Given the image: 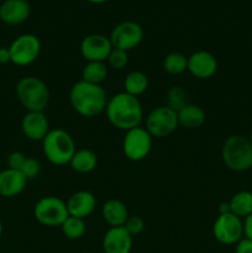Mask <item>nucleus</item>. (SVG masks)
Masks as SVG:
<instances>
[{
    "label": "nucleus",
    "mask_w": 252,
    "mask_h": 253,
    "mask_svg": "<svg viewBox=\"0 0 252 253\" xmlns=\"http://www.w3.org/2000/svg\"><path fill=\"white\" fill-rule=\"evenodd\" d=\"M106 119L115 128L128 131L138 127L142 123L143 109L136 96L121 91L109 98L105 109Z\"/></svg>",
    "instance_id": "1"
},
{
    "label": "nucleus",
    "mask_w": 252,
    "mask_h": 253,
    "mask_svg": "<svg viewBox=\"0 0 252 253\" xmlns=\"http://www.w3.org/2000/svg\"><path fill=\"white\" fill-rule=\"evenodd\" d=\"M108 94L100 84L78 81L69 90V103L78 115L94 118L105 113L108 105Z\"/></svg>",
    "instance_id": "2"
},
{
    "label": "nucleus",
    "mask_w": 252,
    "mask_h": 253,
    "mask_svg": "<svg viewBox=\"0 0 252 253\" xmlns=\"http://www.w3.org/2000/svg\"><path fill=\"white\" fill-rule=\"evenodd\" d=\"M15 91L19 103L27 111H44L51 100L48 85L35 76L22 77L16 83Z\"/></svg>",
    "instance_id": "3"
},
{
    "label": "nucleus",
    "mask_w": 252,
    "mask_h": 253,
    "mask_svg": "<svg viewBox=\"0 0 252 253\" xmlns=\"http://www.w3.org/2000/svg\"><path fill=\"white\" fill-rule=\"evenodd\" d=\"M224 165L234 172H246L252 168V145L249 137L232 135L225 140L221 147Z\"/></svg>",
    "instance_id": "4"
},
{
    "label": "nucleus",
    "mask_w": 252,
    "mask_h": 253,
    "mask_svg": "<svg viewBox=\"0 0 252 253\" xmlns=\"http://www.w3.org/2000/svg\"><path fill=\"white\" fill-rule=\"evenodd\" d=\"M43 155L52 165H69L72 157L76 153V143L73 137L62 128H54L47 133L42 141Z\"/></svg>",
    "instance_id": "5"
},
{
    "label": "nucleus",
    "mask_w": 252,
    "mask_h": 253,
    "mask_svg": "<svg viewBox=\"0 0 252 253\" xmlns=\"http://www.w3.org/2000/svg\"><path fill=\"white\" fill-rule=\"evenodd\" d=\"M68 216L66 202L54 195L41 198L34 207L35 220L42 226L61 227Z\"/></svg>",
    "instance_id": "6"
},
{
    "label": "nucleus",
    "mask_w": 252,
    "mask_h": 253,
    "mask_svg": "<svg viewBox=\"0 0 252 253\" xmlns=\"http://www.w3.org/2000/svg\"><path fill=\"white\" fill-rule=\"evenodd\" d=\"M179 126L177 111L167 105L157 106L148 113L145 128L152 138H165L172 135Z\"/></svg>",
    "instance_id": "7"
},
{
    "label": "nucleus",
    "mask_w": 252,
    "mask_h": 253,
    "mask_svg": "<svg viewBox=\"0 0 252 253\" xmlns=\"http://www.w3.org/2000/svg\"><path fill=\"white\" fill-rule=\"evenodd\" d=\"M153 138L145 127L131 128L126 131L123 140V152L127 160L140 162L150 155Z\"/></svg>",
    "instance_id": "8"
},
{
    "label": "nucleus",
    "mask_w": 252,
    "mask_h": 253,
    "mask_svg": "<svg viewBox=\"0 0 252 253\" xmlns=\"http://www.w3.org/2000/svg\"><path fill=\"white\" fill-rule=\"evenodd\" d=\"M11 63L15 66H30L41 53V42L34 34H22L17 36L9 46Z\"/></svg>",
    "instance_id": "9"
},
{
    "label": "nucleus",
    "mask_w": 252,
    "mask_h": 253,
    "mask_svg": "<svg viewBox=\"0 0 252 253\" xmlns=\"http://www.w3.org/2000/svg\"><path fill=\"white\" fill-rule=\"evenodd\" d=\"M212 235L219 244L236 245L244 239V220L232 212L219 215L212 225Z\"/></svg>",
    "instance_id": "10"
},
{
    "label": "nucleus",
    "mask_w": 252,
    "mask_h": 253,
    "mask_svg": "<svg viewBox=\"0 0 252 253\" xmlns=\"http://www.w3.org/2000/svg\"><path fill=\"white\" fill-rule=\"evenodd\" d=\"M109 39L114 48L128 52L136 48L142 42L143 29L136 21L126 20L114 27Z\"/></svg>",
    "instance_id": "11"
},
{
    "label": "nucleus",
    "mask_w": 252,
    "mask_h": 253,
    "mask_svg": "<svg viewBox=\"0 0 252 253\" xmlns=\"http://www.w3.org/2000/svg\"><path fill=\"white\" fill-rule=\"evenodd\" d=\"M110 39L101 34H90L81 42V54L86 62H106L111 49Z\"/></svg>",
    "instance_id": "12"
},
{
    "label": "nucleus",
    "mask_w": 252,
    "mask_h": 253,
    "mask_svg": "<svg viewBox=\"0 0 252 253\" xmlns=\"http://www.w3.org/2000/svg\"><path fill=\"white\" fill-rule=\"evenodd\" d=\"M217 59L211 52L197 51L188 57L187 71L198 79H209L217 72Z\"/></svg>",
    "instance_id": "13"
},
{
    "label": "nucleus",
    "mask_w": 252,
    "mask_h": 253,
    "mask_svg": "<svg viewBox=\"0 0 252 253\" xmlns=\"http://www.w3.org/2000/svg\"><path fill=\"white\" fill-rule=\"evenodd\" d=\"M21 130L29 140L43 141L51 131L49 120L44 111H27L21 120Z\"/></svg>",
    "instance_id": "14"
},
{
    "label": "nucleus",
    "mask_w": 252,
    "mask_h": 253,
    "mask_svg": "<svg viewBox=\"0 0 252 253\" xmlns=\"http://www.w3.org/2000/svg\"><path fill=\"white\" fill-rule=\"evenodd\" d=\"M101 246L104 253H131L133 236L124 226L109 227L103 236Z\"/></svg>",
    "instance_id": "15"
},
{
    "label": "nucleus",
    "mask_w": 252,
    "mask_h": 253,
    "mask_svg": "<svg viewBox=\"0 0 252 253\" xmlns=\"http://www.w3.org/2000/svg\"><path fill=\"white\" fill-rule=\"evenodd\" d=\"M96 198L89 190H77L66 202L69 216L85 220L96 209Z\"/></svg>",
    "instance_id": "16"
},
{
    "label": "nucleus",
    "mask_w": 252,
    "mask_h": 253,
    "mask_svg": "<svg viewBox=\"0 0 252 253\" xmlns=\"http://www.w3.org/2000/svg\"><path fill=\"white\" fill-rule=\"evenodd\" d=\"M31 6L27 0H5L0 5V20L10 26H16L29 19Z\"/></svg>",
    "instance_id": "17"
},
{
    "label": "nucleus",
    "mask_w": 252,
    "mask_h": 253,
    "mask_svg": "<svg viewBox=\"0 0 252 253\" xmlns=\"http://www.w3.org/2000/svg\"><path fill=\"white\" fill-rule=\"evenodd\" d=\"M26 184L27 179L20 170L6 168L0 172V197H17L24 192Z\"/></svg>",
    "instance_id": "18"
},
{
    "label": "nucleus",
    "mask_w": 252,
    "mask_h": 253,
    "mask_svg": "<svg viewBox=\"0 0 252 253\" xmlns=\"http://www.w3.org/2000/svg\"><path fill=\"white\" fill-rule=\"evenodd\" d=\"M101 216L110 227H119L125 225L130 215L125 203L119 199H109L101 207Z\"/></svg>",
    "instance_id": "19"
},
{
    "label": "nucleus",
    "mask_w": 252,
    "mask_h": 253,
    "mask_svg": "<svg viewBox=\"0 0 252 253\" xmlns=\"http://www.w3.org/2000/svg\"><path fill=\"white\" fill-rule=\"evenodd\" d=\"M72 169L79 174H88L93 172L98 166V156L94 151L89 148H81L77 150L69 162Z\"/></svg>",
    "instance_id": "20"
},
{
    "label": "nucleus",
    "mask_w": 252,
    "mask_h": 253,
    "mask_svg": "<svg viewBox=\"0 0 252 253\" xmlns=\"http://www.w3.org/2000/svg\"><path fill=\"white\" fill-rule=\"evenodd\" d=\"M178 121L179 126L188 128V130H195L199 128L205 123V111L199 105L188 103L184 108L178 111Z\"/></svg>",
    "instance_id": "21"
},
{
    "label": "nucleus",
    "mask_w": 252,
    "mask_h": 253,
    "mask_svg": "<svg viewBox=\"0 0 252 253\" xmlns=\"http://www.w3.org/2000/svg\"><path fill=\"white\" fill-rule=\"evenodd\" d=\"M229 204L232 214L244 220L252 214V193L249 190H240L232 195Z\"/></svg>",
    "instance_id": "22"
},
{
    "label": "nucleus",
    "mask_w": 252,
    "mask_h": 253,
    "mask_svg": "<svg viewBox=\"0 0 252 253\" xmlns=\"http://www.w3.org/2000/svg\"><path fill=\"white\" fill-rule=\"evenodd\" d=\"M148 84L150 82H148L147 74L143 73L142 71H132L126 76L124 81V88H125V93L138 98L143 93H146Z\"/></svg>",
    "instance_id": "23"
},
{
    "label": "nucleus",
    "mask_w": 252,
    "mask_h": 253,
    "mask_svg": "<svg viewBox=\"0 0 252 253\" xmlns=\"http://www.w3.org/2000/svg\"><path fill=\"white\" fill-rule=\"evenodd\" d=\"M109 67L106 62H86L82 69V81L93 84H100L106 79Z\"/></svg>",
    "instance_id": "24"
},
{
    "label": "nucleus",
    "mask_w": 252,
    "mask_h": 253,
    "mask_svg": "<svg viewBox=\"0 0 252 253\" xmlns=\"http://www.w3.org/2000/svg\"><path fill=\"white\" fill-rule=\"evenodd\" d=\"M163 69L172 76L184 73L188 69V57L180 52H170L163 58Z\"/></svg>",
    "instance_id": "25"
},
{
    "label": "nucleus",
    "mask_w": 252,
    "mask_h": 253,
    "mask_svg": "<svg viewBox=\"0 0 252 253\" xmlns=\"http://www.w3.org/2000/svg\"><path fill=\"white\" fill-rule=\"evenodd\" d=\"M62 234L69 240H79L85 235L86 225L83 219L74 216H68L61 225Z\"/></svg>",
    "instance_id": "26"
},
{
    "label": "nucleus",
    "mask_w": 252,
    "mask_h": 253,
    "mask_svg": "<svg viewBox=\"0 0 252 253\" xmlns=\"http://www.w3.org/2000/svg\"><path fill=\"white\" fill-rule=\"evenodd\" d=\"M188 104L187 94L180 86H172L167 91V106L174 111H179Z\"/></svg>",
    "instance_id": "27"
},
{
    "label": "nucleus",
    "mask_w": 252,
    "mask_h": 253,
    "mask_svg": "<svg viewBox=\"0 0 252 253\" xmlns=\"http://www.w3.org/2000/svg\"><path fill=\"white\" fill-rule=\"evenodd\" d=\"M128 63V52L123 51L119 48L111 49L110 54H109L108 59H106V64L108 67H111L113 69L120 71L124 69Z\"/></svg>",
    "instance_id": "28"
},
{
    "label": "nucleus",
    "mask_w": 252,
    "mask_h": 253,
    "mask_svg": "<svg viewBox=\"0 0 252 253\" xmlns=\"http://www.w3.org/2000/svg\"><path fill=\"white\" fill-rule=\"evenodd\" d=\"M40 170H41V166L39 161L34 157H27L20 172L25 175L27 180H30L36 178L40 174Z\"/></svg>",
    "instance_id": "29"
},
{
    "label": "nucleus",
    "mask_w": 252,
    "mask_h": 253,
    "mask_svg": "<svg viewBox=\"0 0 252 253\" xmlns=\"http://www.w3.org/2000/svg\"><path fill=\"white\" fill-rule=\"evenodd\" d=\"M124 227L127 230L128 234H130L131 236L135 237L137 236V235H140L141 232L145 230V221H143L142 217L138 216V215H132V216H128V219L126 220Z\"/></svg>",
    "instance_id": "30"
},
{
    "label": "nucleus",
    "mask_w": 252,
    "mask_h": 253,
    "mask_svg": "<svg viewBox=\"0 0 252 253\" xmlns=\"http://www.w3.org/2000/svg\"><path fill=\"white\" fill-rule=\"evenodd\" d=\"M26 158L27 156L25 155V153L20 152V151H15V152L10 153L9 157H7V166H9V168H11V169L21 170Z\"/></svg>",
    "instance_id": "31"
},
{
    "label": "nucleus",
    "mask_w": 252,
    "mask_h": 253,
    "mask_svg": "<svg viewBox=\"0 0 252 253\" xmlns=\"http://www.w3.org/2000/svg\"><path fill=\"white\" fill-rule=\"evenodd\" d=\"M235 246V253H252V240L246 237L240 240Z\"/></svg>",
    "instance_id": "32"
},
{
    "label": "nucleus",
    "mask_w": 252,
    "mask_h": 253,
    "mask_svg": "<svg viewBox=\"0 0 252 253\" xmlns=\"http://www.w3.org/2000/svg\"><path fill=\"white\" fill-rule=\"evenodd\" d=\"M244 237L252 240V214L244 219Z\"/></svg>",
    "instance_id": "33"
},
{
    "label": "nucleus",
    "mask_w": 252,
    "mask_h": 253,
    "mask_svg": "<svg viewBox=\"0 0 252 253\" xmlns=\"http://www.w3.org/2000/svg\"><path fill=\"white\" fill-rule=\"evenodd\" d=\"M11 62L9 47H0V64H6Z\"/></svg>",
    "instance_id": "34"
},
{
    "label": "nucleus",
    "mask_w": 252,
    "mask_h": 253,
    "mask_svg": "<svg viewBox=\"0 0 252 253\" xmlns=\"http://www.w3.org/2000/svg\"><path fill=\"white\" fill-rule=\"evenodd\" d=\"M231 212V209H230L229 202H222L219 204V215L221 214H229Z\"/></svg>",
    "instance_id": "35"
},
{
    "label": "nucleus",
    "mask_w": 252,
    "mask_h": 253,
    "mask_svg": "<svg viewBox=\"0 0 252 253\" xmlns=\"http://www.w3.org/2000/svg\"><path fill=\"white\" fill-rule=\"evenodd\" d=\"M86 1L90 2V4H96V5H99V4H104V2L109 1V0H86Z\"/></svg>",
    "instance_id": "36"
},
{
    "label": "nucleus",
    "mask_w": 252,
    "mask_h": 253,
    "mask_svg": "<svg viewBox=\"0 0 252 253\" xmlns=\"http://www.w3.org/2000/svg\"><path fill=\"white\" fill-rule=\"evenodd\" d=\"M2 232H4V226H2V222L0 221V237L2 236Z\"/></svg>",
    "instance_id": "37"
},
{
    "label": "nucleus",
    "mask_w": 252,
    "mask_h": 253,
    "mask_svg": "<svg viewBox=\"0 0 252 253\" xmlns=\"http://www.w3.org/2000/svg\"><path fill=\"white\" fill-rule=\"evenodd\" d=\"M249 140H250V142H251V145H252V131H251V133H250V137H249Z\"/></svg>",
    "instance_id": "38"
},
{
    "label": "nucleus",
    "mask_w": 252,
    "mask_h": 253,
    "mask_svg": "<svg viewBox=\"0 0 252 253\" xmlns=\"http://www.w3.org/2000/svg\"><path fill=\"white\" fill-rule=\"evenodd\" d=\"M83 253H93V252H83Z\"/></svg>",
    "instance_id": "39"
}]
</instances>
